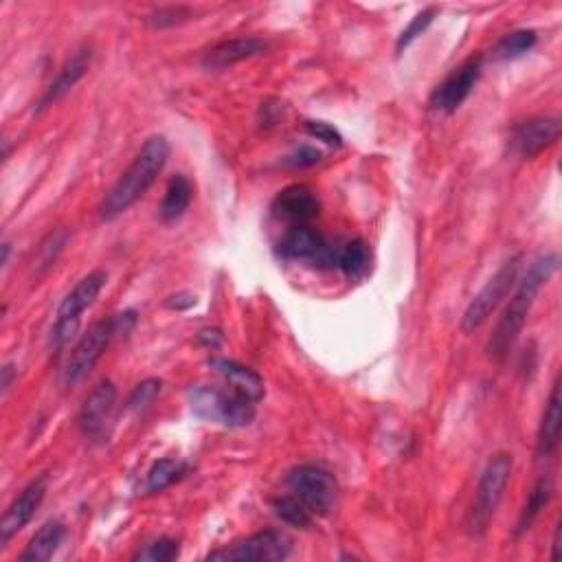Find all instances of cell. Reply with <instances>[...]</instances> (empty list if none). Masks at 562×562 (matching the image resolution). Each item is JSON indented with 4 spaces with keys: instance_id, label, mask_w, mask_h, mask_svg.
<instances>
[{
    "instance_id": "cell-1",
    "label": "cell",
    "mask_w": 562,
    "mask_h": 562,
    "mask_svg": "<svg viewBox=\"0 0 562 562\" xmlns=\"http://www.w3.org/2000/svg\"><path fill=\"white\" fill-rule=\"evenodd\" d=\"M560 257L558 253H547L541 255L538 260H534V264L527 268V273L521 281H516V290L514 295L510 297L508 306H505L501 319L494 328L486 352L492 358V361L503 363L508 354L512 352V347L519 339V334L523 332L527 317L536 303L538 292L552 279L558 271Z\"/></svg>"
},
{
    "instance_id": "cell-2",
    "label": "cell",
    "mask_w": 562,
    "mask_h": 562,
    "mask_svg": "<svg viewBox=\"0 0 562 562\" xmlns=\"http://www.w3.org/2000/svg\"><path fill=\"white\" fill-rule=\"evenodd\" d=\"M170 152V141L163 134H154V137L145 141L128 170L119 176V181L110 187L106 198L101 200L99 218L104 222H112L137 205L165 170Z\"/></svg>"
},
{
    "instance_id": "cell-3",
    "label": "cell",
    "mask_w": 562,
    "mask_h": 562,
    "mask_svg": "<svg viewBox=\"0 0 562 562\" xmlns=\"http://www.w3.org/2000/svg\"><path fill=\"white\" fill-rule=\"evenodd\" d=\"M134 323H137V314L132 310L97 321L73 347L69 363H66L62 374L64 387L80 385V382L93 372V367L99 363V358L104 356L108 345L115 341L119 334H128L134 328Z\"/></svg>"
},
{
    "instance_id": "cell-4",
    "label": "cell",
    "mask_w": 562,
    "mask_h": 562,
    "mask_svg": "<svg viewBox=\"0 0 562 562\" xmlns=\"http://www.w3.org/2000/svg\"><path fill=\"white\" fill-rule=\"evenodd\" d=\"M189 404L198 418L227 426V429H244L255 420V400L229 385H196L189 389Z\"/></svg>"
},
{
    "instance_id": "cell-5",
    "label": "cell",
    "mask_w": 562,
    "mask_h": 562,
    "mask_svg": "<svg viewBox=\"0 0 562 562\" xmlns=\"http://www.w3.org/2000/svg\"><path fill=\"white\" fill-rule=\"evenodd\" d=\"M512 468H514V459L510 453L492 455L486 468H483L475 492V501H472V508L468 512V521H466L470 536H481L488 530L490 521L494 519V514H497L505 488H508L510 483Z\"/></svg>"
},
{
    "instance_id": "cell-6",
    "label": "cell",
    "mask_w": 562,
    "mask_h": 562,
    "mask_svg": "<svg viewBox=\"0 0 562 562\" xmlns=\"http://www.w3.org/2000/svg\"><path fill=\"white\" fill-rule=\"evenodd\" d=\"M106 281L108 275L104 271L88 273L86 277L77 281L69 295L62 299L58 312H55V321L49 336L53 350H62V347L73 339V334L77 332V328H80L82 314L97 301L101 290L106 286Z\"/></svg>"
},
{
    "instance_id": "cell-7",
    "label": "cell",
    "mask_w": 562,
    "mask_h": 562,
    "mask_svg": "<svg viewBox=\"0 0 562 562\" xmlns=\"http://www.w3.org/2000/svg\"><path fill=\"white\" fill-rule=\"evenodd\" d=\"M523 262H525L523 253L512 255L510 260H505L499 266V271L486 281V286L472 297L462 317V330L466 334L479 330L481 325L492 317L494 310L501 306L503 299L510 295V290L516 286V281H519V275L523 271Z\"/></svg>"
},
{
    "instance_id": "cell-8",
    "label": "cell",
    "mask_w": 562,
    "mask_h": 562,
    "mask_svg": "<svg viewBox=\"0 0 562 562\" xmlns=\"http://www.w3.org/2000/svg\"><path fill=\"white\" fill-rule=\"evenodd\" d=\"M286 486L314 519L330 514L336 499V479L328 468L317 464H301L286 475Z\"/></svg>"
},
{
    "instance_id": "cell-9",
    "label": "cell",
    "mask_w": 562,
    "mask_h": 562,
    "mask_svg": "<svg viewBox=\"0 0 562 562\" xmlns=\"http://www.w3.org/2000/svg\"><path fill=\"white\" fill-rule=\"evenodd\" d=\"M292 552L290 538L279 532V530H264L251 534L249 538L235 541L233 545L211 552L207 560H222V562H233V560H264V562H279L286 560Z\"/></svg>"
},
{
    "instance_id": "cell-10",
    "label": "cell",
    "mask_w": 562,
    "mask_h": 562,
    "mask_svg": "<svg viewBox=\"0 0 562 562\" xmlns=\"http://www.w3.org/2000/svg\"><path fill=\"white\" fill-rule=\"evenodd\" d=\"M279 255L292 262H308L319 268L336 266V251L330 249L323 235L312 229L310 224H297L290 227L277 246Z\"/></svg>"
},
{
    "instance_id": "cell-11",
    "label": "cell",
    "mask_w": 562,
    "mask_h": 562,
    "mask_svg": "<svg viewBox=\"0 0 562 562\" xmlns=\"http://www.w3.org/2000/svg\"><path fill=\"white\" fill-rule=\"evenodd\" d=\"M483 58L481 55H472L464 64H459L457 69L446 77V80L435 88L431 95V106L435 110L444 112V115H453L462 108L464 101L475 91V86L481 77Z\"/></svg>"
},
{
    "instance_id": "cell-12",
    "label": "cell",
    "mask_w": 562,
    "mask_h": 562,
    "mask_svg": "<svg viewBox=\"0 0 562 562\" xmlns=\"http://www.w3.org/2000/svg\"><path fill=\"white\" fill-rule=\"evenodd\" d=\"M560 139L558 117H530L516 123L510 134V148L521 159H534Z\"/></svg>"
},
{
    "instance_id": "cell-13",
    "label": "cell",
    "mask_w": 562,
    "mask_h": 562,
    "mask_svg": "<svg viewBox=\"0 0 562 562\" xmlns=\"http://www.w3.org/2000/svg\"><path fill=\"white\" fill-rule=\"evenodd\" d=\"M47 483V475H40L38 479L27 483L25 490L11 501L3 516V523H0V549H5L11 538L20 530H25L33 516H36L44 497H47Z\"/></svg>"
},
{
    "instance_id": "cell-14",
    "label": "cell",
    "mask_w": 562,
    "mask_h": 562,
    "mask_svg": "<svg viewBox=\"0 0 562 562\" xmlns=\"http://www.w3.org/2000/svg\"><path fill=\"white\" fill-rule=\"evenodd\" d=\"M117 404V387L112 380H101L99 385L88 393L84 400L80 415H77V426L88 440H101L106 435V429L112 418Z\"/></svg>"
},
{
    "instance_id": "cell-15",
    "label": "cell",
    "mask_w": 562,
    "mask_h": 562,
    "mask_svg": "<svg viewBox=\"0 0 562 562\" xmlns=\"http://www.w3.org/2000/svg\"><path fill=\"white\" fill-rule=\"evenodd\" d=\"M91 62H93V47L84 44V47L77 49L71 55V58L64 62V66L58 71V75H55V80L47 86V91H44V95L38 101L36 112H44L47 108L58 104L60 99L69 95L73 88L80 84V80L86 75V71L91 69Z\"/></svg>"
},
{
    "instance_id": "cell-16",
    "label": "cell",
    "mask_w": 562,
    "mask_h": 562,
    "mask_svg": "<svg viewBox=\"0 0 562 562\" xmlns=\"http://www.w3.org/2000/svg\"><path fill=\"white\" fill-rule=\"evenodd\" d=\"M266 51H268V42L257 36L224 40L202 55V66L211 71H222V69H229V66L240 64L244 60L257 58V55H262Z\"/></svg>"
},
{
    "instance_id": "cell-17",
    "label": "cell",
    "mask_w": 562,
    "mask_h": 562,
    "mask_svg": "<svg viewBox=\"0 0 562 562\" xmlns=\"http://www.w3.org/2000/svg\"><path fill=\"white\" fill-rule=\"evenodd\" d=\"M319 209V198L314 196V191L306 185H290L281 189L273 202L275 216L292 222V227L312 222L319 216Z\"/></svg>"
},
{
    "instance_id": "cell-18",
    "label": "cell",
    "mask_w": 562,
    "mask_h": 562,
    "mask_svg": "<svg viewBox=\"0 0 562 562\" xmlns=\"http://www.w3.org/2000/svg\"><path fill=\"white\" fill-rule=\"evenodd\" d=\"M562 415H560V378H556L552 393H549L541 426H538L536 437V457L549 459L554 457L560 446V429H562Z\"/></svg>"
},
{
    "instance_id": "cell-19",
    "label": "cell",
    "mask_w": 562,
    "mask_h": 562,
    "mask_svg": "<svg viewBox=\"0 0 562 562\" xmlns=\"http://www.w3.org/2000/svg\"><path fill=\"white\" fill-rule=\"evenodd\" d=\"M207 365L216 372L229 387L238 389L246 396L253 398L255 402H260L264 398V380L260 374H255L253 369L244 367L229 358H209Z\"/></svg>"
},
{
    "instance_id": "cell-20",
    "label": "cell",
    "mask_w": 562,
    "mask_h": 562,
    "mask_svg": "<svg viewBox=\"0 0 562 562\" xmlns=\"http://www.w3.org/2000/svg\"><path fill=\"white\" fill-rule=\"evenodd\" d=\"M66 536V527L60 521H49L44 523L40 530L36 532V536L31 538L29 545L25 547V552L20 554L22 562H44L51 560L58 552L62 541Z\"/></svg>"
},
{
    "instance_id": "cell-21",
    "label": "cell",
    "mask_w": 562,
    "mask_h": 562,
    "mask_svg": "<svg viewBox=\"0 0 562 562\" xmlns=\"http://www.w3.org/2000/svg\"><path fill=\"white\" fill-rule=\"evenodd\" d=\"M191 198H194V185H191V181L185 174H176L165 189V196H163L161 209H159L161 220L165 224L181 220L191 205Z\"/></svg>"
},
{
    "instance_id": "cell-22",
    "label": "cell",
    "mask_w": 562,
    "mask_h": 562,
    "mask_svg": "<svg viewBox=\"0 0 562 562\" xmlns=\"http://www.w3.org/2000/svg\"><path fill=\"white\" fill-rule=\"evenodd\" d=\"M554 497V481L552 477H541L536 483L532 492L527 494V501L523 505V510L519 514V521H516V536H523L525 532L532 530V525L538 521V516L543 514V510L549 505Z\"/></svg>"
},
{
    "instance_id": "cell-23",
    "label": "cell",
    "mask_w": 562,
    "mask_h": 562,
    "mask_svg": "<svg viewBox=\"0 0 562 562\" xmlns=\"http://www.w3.org/2000/svg\"><path fill=\"white\" fill-rule=\"evenodd\" d=\"M189 472V466L181 459H159L154 462L152 468L148 470L143 481V494H159L163 490H167L170 486H174L176 481H181Z\"/></svg>"
},
{
    "instance_id": "cell-24",
    "label": "cell",
    "mask_w": 562,
    "mask_h": 562,
    "mask_svg": "<svg viewBox=\"0 0 562 562\" xmlns=\"http://www.w3.org/2000/svg\"><path fill=\"white\" fill-rule=\"evenodd\" d=\"M369 262H372V255L363 240L347 242L343 249L336 251V268L350 281L363 279L369 271Z\"/></svg>"
},
{
    "instance_id": "cell-25",
    "label": "cell",
    "mask_w": 562,
    "mask_h": 562,
    "mask_svg": "<svg viewBox=\"0 0 562 562\" xmlns=\"http://www.w3.org/2000/svg\"><path fill=\"white\" fill-rule=\"evenodd\" d=\"M538 42V33L534 29H519L503 36L497 47H494V58L497 60H516L530 53Z\"/></svg>"
},
{
    "instance_id": "cell-26",
    "label": "cell",
    "mask_w": 562,
    "mask_h": 562,
    "mask_svg": "<svg viewBox=\"0 0 562 562\" xmlns=\"http://www.w3.org/2000/svg\"><path fill=\"white\" fill-rule=\"evenodd\" d=\"M66 240H69V233L58 229V231H51L47 238L40 242L38 253H36V260H33V271H36V277L44 275L51 266H55L60 253L64 251Z\"/></svg>"
},
{
    "instance_id": "cell-27",
    "label": "cell",
    "mask_w": 562,
    "mask_h": 562,
    "mask_svg": "<svg viewBox=\"0 0 562 562\" xmlns=\"http://www.w3.org/2000/svg\"><path fill=\"white\" fill-rule=\"evenodd\" d=\"M194 18V9L185 7V5H170V7H159L150 11L148 16L143 18L145 27H150L154 31H163V29H174L178 25H185L187 20Z\"/></svg>"
},
{
    "instance_id": "cell-28",
    "label": "cell",
    "mask_w": 562,
    "mask_h": 562,
    "mask_svg": "<svg viewBox=\"0 0 562 562\" xmlns=\"http://www.w3.org/2000/svg\"><path fill=\"white\" fill-rule=\"evenodd\" d=\"M273 510L281 521L292 527H301V530H306V527H310L314 521V516L303 508V503L297 497H292L290 492L281 494V497L273 501Z\"/></svg>"
},
{
    "instance_id": "cell-29",
    "label": "cell",
    "mask_w": 562,
    "mask_h": 562,
    "mask_svg": "<svg viewBox=\"0 0 562 562\" xmlns=\"http://www.w3.org/2000/svg\"><path fill=\"white\" fill-rule=\"evenodd\" d=\"M181 556V545L174 538H159L150 545H145L134 554L132 560H143V562H172Z\"/></svg>"
},
{
    "instance_id": "cell-30",
    "label": "cell",
    "mask_w": 562,
    "mask_h": 562,
    "mask_svg": "<svg viewBox=\"0 0 562 562\" xmlns=\"http://www.w3.org/2000/svg\"><path fill=\"white\" fill-rule=\"evenodd\" d=\"M435 16H437V7H426L424 11H420V14L409 22V27L400 33V38L396 42L398 55H402V51H407L411 44L418 40L426 29L431 27V22L435 20Z\"/></svg>"
},
{
    "instance_id": "cell-31",
    "label": "cell",
    "mask_w": 562,
    "mask_h": 562,
    "mask_svg": "<svg viewBox=\"0 0 562 562\" xmlns=\"http://www.w3.org/2000/svg\"><path fill=\"white\" fill-rule=\"evenodd\" d=\"M161 389H163V382L159 378H148V380L139 382V385L132 389L130 398L126 402L128 411L148 409L150 404L156 400V396H159V393H161Z\"/></svg>"
},
{
    "instance_id": "cell-32",
    "label": "cell",
    "mask_w": 562,
    "mask_h": 562,
    "mask_svg": "<svg viewBox=\"0 0 562 562\" xmlns=\"http://www.w3.org/2000/svg\"><path fill=\"white\" fill-rule=\"evenodd\" d=\"M306 132L310 137L323 141L325 145H330V148H341L343 145V134L336 130L332 123H325V121H306Z\"/></svg>"
},
{
    "instance_id": "cell-33",
    "label": "cell",
    "mask_w": 562,
    "mask_h": 562,
    "mask_svg": "<svg viewBox=\"0 0 562 562\" xmlns=\"http://www.w3.org/2000/svg\"><path fill=\"white\" fill-rule=\"evenodd\" d=\"M321 161V152L312 145H299V148L288 154L284 159V165L290 167V170H308V167H314Z\"/></svg>"
},
{
    "instance_id": "cell-34",
    "label": "cell",
    "mask_w": 562,
    "mask_h": 562,
    "mask_svg": "<svg viewBox=\"0 0 562 562\" xmlns=\"http://www.w3.org/2000/svg\"><path fill=\"white\" fill-rule=\"evenodd\" d=\"M222 341H224V336H222V332L216 330V328L200 330V334H198V343H200L202 347H207V350H218V347L222 345Z\"/></svg>"
},
{
    "instance_id": "cell-35",
    "label": "cell",
    "mask_w": 562,
    "mask_h": 562,
    "mask_svg": "<svg viewBox=\"0 0 562 562\" xmlns=\"http://www.w3.org/2000/svg\"><path fill=\"white\" fill-rule=\"evenodd\" d=\"M191 306H196V295H191V292H181V295L167 299V308L172 310H187Z\"/></svg>"
},
{
    "instance_id": "cell-36",
    "label": "cell",
    "mask_w": 562,
    "mask_h": 562,
    "mask_svg": "<svg viewBox=\"0 0 562 562\" xmlns=\"http://www.w3.org/2000/svg\"><path fill=\"white\" fill-rule=\"evenodd\" d=\"M18 376V369H16V365L14 363H7L5 367H3V382H0V391H3V396H7V391L11 389V385H14V378Z\"/></svg>"
},
{
    "instance_id": "cell-37",
    "label": "cell",
    "mask_w": 562,
    "mask_h": 562,
    "mask_svg": "<svg viewBox=\"0 0 562 562\" xmlns=\"http://www.w3.org/2000/svg\"><path fill=\"white\" fill-rule=\"evenodd\" d=\"M560 534H562V525L558 523V525H556V532H554V543H552V560H558V558H560V549H562V545H560Z\"/></svg>"
},
{
    "instance_id": "cell-38",
    "label": "cell",
    "mask_w": 562,
    "mask_h": 562,
    "mask_svg": "<svg viewBox=\"0 0 562 562\" xmlns=\"http://www.w3.org/2000/svg\"><path fill=\"white\" fill-rule=\"evenodd\" d=\"M0 249H3V260H0V264H3V268L9 264V255H11V244L9 242H3V246H0Z\"/></svg>"
}]
</instances>
